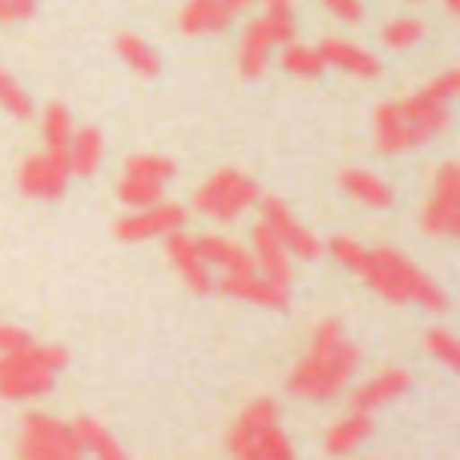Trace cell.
Listing matches in <instances>:
<instances>
[{
    "label": "cell",
    "instance_id": "cell-1",
    "mask_svg": "<svg viewBox=\"0 0 460 460\" xmlns=\"http://www.w3.org/2000/svg\"><path fill=\"white\" fill-rule=\"evenodd\" d=\"M359 356L364 351L343 335V327L335 319H323L315 323V335H311V351L291 367L287 376V392L299 400H311V404H323V400L340 396L359 372Z\"/></svg>",
    "mask_w": 460,
    "mask_h": 460
},
{
    "label": "cell",
    "instance_id": "cell-2",
    "mask_svg": "<svg viewBox=\"0 0 460 460\" xmlns=\"http://www.w3.org/2000/svg\"><path fill=\"white\" fill-rule=\"evenodd\" d=\"M69 367V348L61 343H16L0 351V400H37Z\"/></svg>",
    "mask_w": 460,
    "mask_h": 460
},
{
    "label": "cell",
    "instance_id": "cell-3",
    "mask_svg": "<svg viewBox=\"0 0 460 460\" xmlns=\"http://www.w3.org/2000/svg\"><path fill=\"white\" fill-rule=\"evenodd\" d=\"M259 182L254 178H246L243 170H215V174L207 178V182H199V190H194V210L207 218H215V223H234L238 215H246V210L259 202Z\"/></svg>",
    "mask_w": 460,
    "mask_h": 460
},
{
    "label": "cell",
    "instance_id": "cell-4",
    "mask_svg": "<svg viewBox=\"0 0 460 460\" xmlns=\"http://www.w3.org/2000/svg\"><path fill=\"white\" fill-rule=\"evenodd\" d=\"M364 279L372 283V291L380 295L384 303H392V307H408V303H412L416 283L424 279V270L416 267L408 254L392 251V246H376L372 259H367Z\"/></svg>",
    "mask_w": 460,
    "mask_h": 460
},
{
    "label": "cell",
    "instance_id": "cell-5",
    "mask_svg": "<svg viewBox=\"0 0 460 460\" xmlns=\"http://www.w3.org/2000/svg\"><path fill=\"white\" fill-rule=\"evenodd\" d=\"M16 453L24 460H73V456H81V440L73 432V424L29 412L24 416L21 440H16Z\"/></svg>",
    "mask_w": 460,
    "mask_h": 460
},
{
    "label": "cell",
    "instance_id": "cell-6",
    "mask_svg": "<svg viewBox=\"0 0 460 460\" xmlns=\"http://www.w3.org/2000/svg\"><path fill=\"white\" fill-rule=\"evenodd\" d=\"M420 226L432 238L460 234V166L456 162H440L437 166V182H432V194L424 202Z\"/></svg>",
    "mask_w": 460,
    "mask_h": 460
},
{
    "label": "cell",
    "instance_id": "cell-7",
    "mask_svg": "<svg viewBox=\"0 0 460 460\" xmlns=\"http://www.w3.org/2000/svg\"><path fill=\"white\" fill-rule=\"evenodd\" d=\"M254 207H259V218H262V223H267L279 238H283V246L291 251V259H303V262L323 259V238H315V230L303 226L299 218L291 215V207H287L283 199L259 194V202H254Z\"/></svg>",
    "mask_w": 460,
    "mask_h": 460
},
{
    "label": "cell",
    "instance_id": "cell-8",
    "mask_svg": "<svg viewBox=\"0 0 460 460\" xmlns=\"http://www.w3.org/2000/svg\"><path fill=\"white\" fill-rule=\"evenodd\" d=\"M186 218H190V210L182 207V202H154V207H137L129 210L126 218H118V226H113V234L121 238V243H146V238H162L170 234V230L186 226Z\"/></svg>",
    "mask_w": 460,
    "mask_h": 460
},
{
    "label": "cell",
    "instance_id": "cell-9",
    "mask_svg": "<svg viewBox=\"0 0 460 460\" xmlns=\"http://www.w3.org/2000/svg\"><path fill=\"white\" fill-rule=\"evenodd\" d=\"M400 113H404L408 142L412 146H429L432 137H440L448 126H453V102H440V97L429 93V89L404 97V102H400Z\"/></svg>",
    "mask_w": 460,
    "mask_h": 460
},
{
    "label": "cell",
    "instance_id": "cell-10",
    "mask_svg": "<svg viewBox=\"0 0 460 460\" xmlns=\"http://www.w3.org/2000/svg\"><path fill=\"white\" fill-rule=\"evenodd\" d=\"M69 158H57V154L40 150V154H29L16 170V182L29 199H61L65 186H69Z\"/></svg>",
    "mask_w": 460,
    "mask_h": 460
},
{
    "label": "cell",
    "instance_id": "cell-11",
    "mask_svg": "<svg viewBox=\"0 0 460 460\" xmlns=\"http://www.w3.org/2000/svg\"><path fill=\"white\" fill-rule=\"evenodd\" d=\"M162 243H166V259L174 262V270L186 279V287H190L194 295H210V291H215L210 262L199 254V246H194V234H186V230L178 226V230H170V234H162Z\"/></svg>",
    "mask_w": 460,
    "mask_h": 460
},
{
    "label": "cell",
    "instance_id": "cell-12",
    "mask_svg": "<svg viewBox=\"0 0 460 460\" xmlns=\"http://www.w3.org/2000/svg\"><path fill=\"white\" fill-rule=\"evenodd\" d=\"M223 295L230 299H243V303H254V307H270V311H283L287 303H291V295H287V287L270 283L267 275H259V270H226L223 283H215Z\"/></svg>",
    "mask_w": 460,
    "mask_h": 460
},
{
    "label": "cell",
    "instance_id": "cell-13",
    "mask_svg": "<svg viewBox=\"0 0 460 460\" xmlns=\"http://www.w3.org/2000/svg\"><path fill=\"white\" fill-rule=\"evenodd\" d=\"M315 49H319V57H323V65L343 69L356 81H380V73H384L380 57L367 53L364 45H356V40H348V37H323Z\"/></svg>",
    "mask_w": 460,
    "mask_h": 460
},
{
    "label": "cell",
    "instance_id": "cell-14",
    "mask_svg": "<svg viewBox=\"0 0 460 460\" xmlns=\"http://www.w3.org/2000/svg\"><path fill=\"white\" fill-rule=\"evenodd\" d=\"M251 259H254V270L259 275H267L270 283H279V287H291V279H295V270H291V251L283 246V238L275 234L267 223H254L251 230Z\"/></svg>",
    "mask_w": 460,
    "mask_h": 460
},
{
    "label": "cell",
    "instance_id": "cell-15",
    "mask_svg": "<svg viewBox=\"0 0 460 460\" xmlns=\"http://www.w3.org/2000/svg\"><path fill=\"white\" fill-rule=\"evenodd\" d=\"M340 186L351 202L367 210H392L396 207V190H392L388 178H380L376 170H359V166H348L340 170Z\"/></svg>",
    "mask_w": 460,
    "mask_h": 460
},
{
    "label": "cell",
    "instance_id": "cell-16",
    "mask_svg": "<svg viewBox=\"0 0 460 460\" xmlns=\"http://www.w3.org/2000/svg\"><path fill=\"white\" fill-rule=\"evenodd\" d=\"M275 420H279L275 400H270V396L251 400V404L238 412V420L230 424V432H226V453H230V456H251V440L259 437L267 424H275Z\"/></svg>",
    "mask_w": 460,
    "mask_h": 460
},
{
    "label": "cell",
    "instance_id": "cell-17",
    "mask_svg": "<svg viewBox=\"0 0 460 460\" xmlns=\"http://www.w3.org/2000/svg\"><path fill=\"white\" fill-rule=\"evenodd\" d=\"M408 388H412V372H408V367H384L380 376H372L367 384H359V388L351 392V408H356V412H376V408L400 400Z\"/></svg>",
    "mask_w": 460,
    "mask_h": 460
},
{
    "label": "cell",
    "instance_id": "cell-18",
    "mask_svg": "<svg viewBox=\"0 0 460 460\" xmlns=\"http://www.w3.org/2000/svg\"><path fill=\"white\" fill-rule=\"evenodd\" d=\"M234 8L226 0H186V8L178 13V29L186 37H215V32H226L234 24Z\"/></svg>",
    "mask_w": 460,
    "mask_h": 460
},
{
    "label": "cell",
    "instance_id": "cell-19",
    "mask_svg": "<svg viewBox=\"0 0 460 460\" xmlns=\"http://www.w3.org/2000/svg\"><path fill=\"white\" fill-rule=\"evenodd\" d=\"M270 53H275V37H270V29L262 24V16H259V21L246 24L243 40H238V73H243L246 81L267 77Z\"/></svg>",
    "mask_w": 460,
    "mask_h": 460
},
{
    "label": "cell",
    "instance_id": "cell-20",
    "mask_svg": "<svg viewBox=\"0 0 460 460\" xmlns=\"http://www.w3.org/2000/svg\"><path fill=\"white\" fill-rule=\"evenodd\" d=\"M372 137H376V150L384 158H396V154L412 150L408 142V126H404V113H400V102H380L372 113Z\"/></svg>",
    "mask_w": 460,
    "mask_h": 460
},
{
    "label": "cell",
    "instance_id": "cell-21",
    "mask_svg": "<svg viewBox=\"0 0 460 460\" xmlns=\"http://www.w3.org/2000/svg\"><path fill=\"white\" fill-rule=\"evenodd\" d=\"M194 246H199V254L210 262V267H218L226 275V270H254V259L246 246H238L234 238L226 234H194Z\"/></svg>",
    "mask_w": 460,
    "mask_h": 460
},
{
    "label": "cell",
    "instance_id": "cell-22",
    "mask_svg": "<svg viewBox=\"0 0 460 460\" xmlns=\"http://www.w3.org/2000/svg\"><path fill=\"white\" fill-rule=\"evenodd\" d=\"M372 437V412H356L351 408L343 420H335L332 429H327V437H323V453H332V456H348V453H356L364 440Z\"/></svg>",
    "mask_w": 460,
    "mask_h": 460
},
{
    "label": "cell",
    "instance_id": "cell-23",
    "mask_svg": "<svg viewBox=\"0 0 460 460\" xmlns=\"http://www.w3.org/2000/svg\"><path fill=\"white\" fill-rule=\"evenodd\" d=\"M105 158V137L102 129L85 126V129H73L69 137V174L73 178H93L97 166Z\"/></svg>",
    "mask_w": 460,
    "mask_h": 460
},
{
    "label": "cell",
    "instance_id": "cell-24",
    "mask_svg": "<svg viewBox=\"0 0 460 460\" xmlns=\"http://www.w3.org/2000/svg\"><path fill=\"white\" fill-rule=\"evenodd\" d=\"M113 45H118L121 61H126L129 69L137 73V77L154 81V77H158V73H162V57L154 53V49L146 45V40L137 37V32H118V40H113Z\"/></svg>",
    "mask_w": 460,
    "mask_h": 460
},
{
    "label": "cell",
    "instance_id": "cell-25",
    "mask_svg": "<svg viewBox=\"0 0 460 460\" xmlns=\"http://www.w3.org/2000/svg\"><path fill=\"white\" fill-rule=\"evenodd\" d=\"M279 65H283L291 77H303V81H319V77H323V69H327L323 57H319V49L315 45H303V40H287Z\"/></svg>",
    "mask_w": 460,
    "mask_h": 460
},
{
    "label": "cell",
    "instance_id": "cell-26",
    "mask_svg": "<svg viewBox=\"0 0 460 460\" xmlns=\"http://www.w3.org/2000/svg\"><path fill=\"white\" fill-rule=\"evenodd\" d=\"M40 134H45V150L57 158H69V137H73V118L61 102H53L40 118Z\"/></svg>",
    "mask_w": 460,
    "mask_h": 460
},
{
    "label": "cell",
    "instance_id": "cell-27",
    "mask_svg": "<svg viewBox=\"0 0 460 460\" xmlns=\"http://www.w3.org/2000/svg\"><path fill=\"white\" fill-rule=\"evenodd\" d=\"M73 432H77V440H81V453H93L102 460H121V445L113 440V432L105 429V424L81 416V420H73Z\"/></svg>",
    "mask_w": 460,
    "mask_h": 460
},
{
    "label": "cell",
    "instance_id": "cell-28",
    "mask_svg": "<svg viewBox=\"0 0 460 460\" xmlns=\"http://www.w3.org/2000/svg\"><path fill=\"white\" fill-rule=\"evenodd\" d=\"M424 32H429V24H424L420 16H396V21L384 24L380 40L388 53H408V49H416L424 40Z\"/></svg>",
    "mask_w": 460,
    "mask_h": 460
},
{
    "label": "cell",
    "instance_id": "cell-29",
    "mask_svg": "<svg viewBox=\"0 0 460 460\" xmlns=\"http://www.w3.org/2000/svg\"><path fill=\"white\" fill-rule=\"evenodd\" d=\"M166 199V182H150V178H134V174H121L118 182V202L129 210L137 207H154V202Z\"/></svg>",
    "mask_w": 460,
    "mask_h": 460
},
{
    "label": "cell",
    "instance_id": "cell-30",
    "mask_svg": "<svg viewBox=\"0 0 460 460\" xmlns=\"http://www.w3.org/2000/svg\"><path fill=\"white\" fill-rule=\"evenodd\" d=\"M323 254H332V259L340 262L343 270H351V275H359V279H364L367 259H372V251H367L359 238H351V234H335L332 243L323 246Z\"/></svg>",
    "mask_w": 460,
    "mask_h": 460
},
{
    "label": "cell",
    "instance_id": "cell-31",
    "mask_svg": "<svg viewBox=\"0 0 460 460\" xmlns=\"http://www.w3.org/2000/svg\"><path fill=\"white\" fill-rule=\"evenodd\" d=\"M262 24L270 29V37H275V45H287V40H295V0H262Z\"/></svg>",
    "mask_w": 460,
    "mask_h": 460
},
{
    "label": "cell",
    "instance_id": "cell-32",
    "mask_svg": "<svg viewBox=\"0 0 460 460\" xmlns=\"http://www.w3.org/2000/svg\"><path fill=\"white\" fill-rule=\"evenodd\" d=\"M121 174H134V178H150V182H174L178 166L162 154H129L126 158V170Z\"/></svg>",
    "mask_w": 460,
    "mask_h": 460
},
{
    "label": "cell",
    "instance_id": "cell-33",
    "mask_svg": "<svg viewBox=\"0 0 460 460\" xmlns=\"http://www.w3.org/2000/svg\"><path fill=\"white\" fill-rule=\"evenodd\" d=\"M251 456L254 460H291L295 456V445L287 440V432L279 429V420H275V424H267V429H262L259 437L251 440Z\"/></svg>",
    "mask_w": 460,
    "mask_h": 460
},
{
    "label": "cell",
    "instance_id": "cell-34",
    "mask_svg": "<svg viewBox=\"0 0 460 460\" xmlns=\"http://www.w3.org/2000/svg\"><path fill=\"white\" fill-rule=\"evenodd\" d=\"M424 351H429L432 359H440L448 372H460V343L448 327H429V332H424Z\"/></svg>",
    "mask_w": 460,
    "mask_h": 460
},
{
    "label": "cell",
    "instance_id": "cell-35",
    "mask_svg": "<svg viewBox=\"0 0 460 460\" xmlns=\"http://www.w3.org/2000/svg\"><path fill=\"white\" fill-rule=\"evenodd\" d=\"M0 110L13 113V118H21V121H29V118H32V102H29V93H24L21 81H16L8 69H0Z\"/></svg>",
    "mask_w": 460,
    "mask_h": 460
},
{
    "label": "cell",
    "instance_id": "cell-36",
    "mask_svg": "<svg viewBox=\"0 0 460 460\" xmlns=\"http://www.w3.org/2000/svg\"><path fill=\"white\" fill-rule=\"evenodd\" d=\"M412 303L416 307H424L429 315H448V307H453V299H448V291L440 283H432L429 275L416 283V291H412Z\"/></svg>",
    "mask_w": 460,
    "mask_h": 460
},
{
    "label": "cell",
    "instance_id": "cell-37",
    "mask_svg": "<svg viewBox=\"0 0 460 460\" xmlns=\"http://www.w3.org/2000/svg\"><path fill=\"white\" fill-rule=\"evenodd\" d=\"M319 4L343 24H364V0H319Z\"/></svg>",
    "mask_w": 460,
    "mask_h": 460
},
{
    "label": "cell",
    "instance_id": "cell-38",
    "mask_svg": "<svg viewBox=\"0 0 460 460\" xmlns=\"http://www.w3.org/2000/svg\"><path fill=\"white\" fill-rule=\"evenodd\" d=\"M429 93H437L440 102H456V93H460V69H445L440 77H432L429 81Z\"/></svg>",
    "mask_w": 460,
    "mask_h": 460
},
{
    "label": "cell",
    "instance_id": "cell-39",
    "mask_svg": "<svg viewBox=\"0 0 460 460\" xmlns=\"http://www.w3.org/2000/svg\"><path fill=\"white\" fill-rule=\"evenodd\" d=\"M24 340H29V332H24V327H13V323H0V351L16 348V343H24Z\"/></svg>",
    "mask_w": 460,
    "mask_h": 460
},
{
    "label": "cell",
    "instance_id": "cell-40",
    "mask_svg": "<svg viewBox=\"0 0 460 460\" xmlns=\"http://www.w3.org/2000/svg\"><path fill=\"white\" fill-rule=\"evenodd\" d=\"M32 8H37V0H13V13H16V21H29V16H32Z\"/></svg>",
    "mask_w": 460,
    "mask_h": 460
},
{
    "label": "cell",
    "instance_id": "cell-41",
    "mask_svg": "<svg viewBox=\"0 0 460 460\" xmlns=\"http://www.w3.org/2000/svg\"><path fill=\"white\" fill-rule=\"evenodd\" d=\"M0 24H16V13H13V0H0Z\"/></svg>",
    "mask_w": 460,
    "mask_h": 460
},
{
    "label": "cell",
    "instance_id": "cell-42",
    "mask_svg": "<svg viewBox=\"0 0 460 460\" xmlns=\"http://www.w3.org/2000/svg\"><path fill=\"white\" fill-rule=\"evenodd\" d=\"M226 4H230V8H234V13H246V8H251V4H254V0H226Z\"/></svg>",
    "mask_w": 460,
    "mask_h": 460
},
{
    "label": "cell",
    "instance_id": "cell-43",
    "mask_svg": "<svg viewBox=\"0 0 460 460\" xmlns=\"http://www.w3.org/2000/svg\"><path fill=\"white\" fill-rule=\"evenodd\" d=\"M445 8H448L453 16H460V0H445Z\"/></svg>",
    "mask_w": 460,
    "mask_h": 460
},
{
    "label": "cell",
    "instance_id": "cell-44",
    "mask_svg": "<svg viewBox=\"0 0 460 460\" xmlns=\"http://www.w3.org/2000/svg\"><path fill=\"white\" fill-rule=\"evenodd\" d=\"M412 4H420V0H412Z\"/></svg>",
    "mask_w": 460,
    "mask_h": 460
}]
</instances>
